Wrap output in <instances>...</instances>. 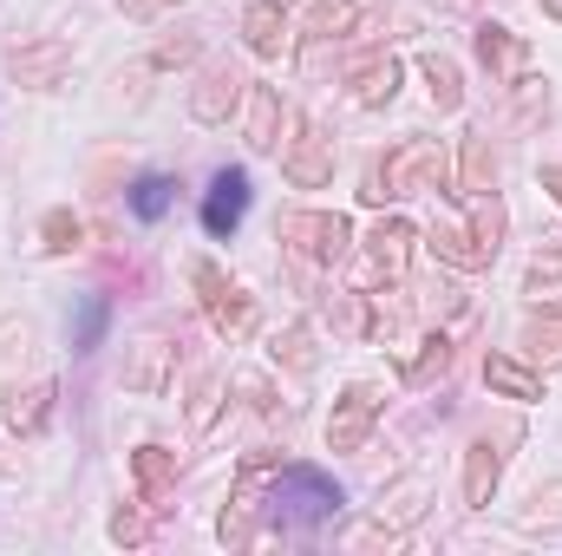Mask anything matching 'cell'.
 <instances>
[{
	"label": "cell",
	"mask_w": 562,
	"mask_h": 556,
	"mask_svg": "<svg viewBox=\"0 0 562 556\" xmlns=\"http://www.w3.org/2000/svg\"><path fill=\"white\" fill-rule=\"evenodd\" d=\"M347 498H340V485L327 478V471H314V465H281L276 471V511L288 524H321V518H334Z\"/></svg>",
	"instance_id": "cell-1"
},
{
	"label": "cell",
	"mask_w": 562,
	"mask_h": 556,
	"mask_svg": "<svg viewBox=\"0 0 562 556\" xmlns=\"http://www.w3.org/2000/svg\"><path fill=\"white\" fill-rule=\"evenodd\" d=\"M276 236L294 243L301 256H314V263H340L353 249V223L347 216H327V210H288L276 223Z\"/></svg>",
	"instance_id": "cell-2"
},
{
	"label": "cell",
	"mask_w": 562,
	"mask_h": 556,
	"mask_svg": "<svg viewBox=\"0 0 562 556\" xmlns=\"http://www.w3.org/2000/svg\"><path fill=\"white\" fill-rule=\"evenodd\" d=\"M190 281L203 288V308H210V321H216V334H229V341H243L249 327H256V301L236 288V281L223 276L216 263H190Z\"/></svg>",
	"instance_id": "cell-3"
},
{
	"label": "cell",
	"mask_w": 562,
	"mask_h": 556,
	"mask_svg": "<svg viewBox=\"0 0 562 556\" xmlns=\"http://www.w3.org/2000/svg\"><path fill=\"white\" fill-rule=\"evenodd\" d=\"M380 387H347L340 393V407H334V419H327V445L334 452H360L367 445V432H373V419H380Z\"/></svg>",
	"instance_id": "cell-4"
},
{
	"label": "cell",
	"mask_w": 562,
	"mask_h": 556,
	"mask_svg": "<svg viewBox=\"0 0 562 556\" xmlns=\"http://www.w3.org/2000/svg\"><path fill=\"white\" fill-rule=\"evenodd\" d=\"M72 66V46L59 40V33H40V40H20L13 46V79L20 86H33V92H46V86H59V73Z\"/></svg>",
	"instance_id": "cell-5"
},
{
	"label": "cell",
	"mask_w": 562,
	"mask_h": 556,
	"mask_svg": "<svg viewBox=\"0 0 562 556\" xmlns=\"http://www.w3.org/2000/svg\"><path fill=\"white\" fill-rule=\"evenodd\" d=\"M243 210H249V170L223 164V170L210 177V197H203V230H210V236H229V230L243 223Z\"/></svg>",
	"instance_id": "cell-6"
},
{
	"label": "cell",
	"mask_w": 562,
	"mask_h": 556,
	"mask_svg": "<svg viewBox=\"0 0 562 556\" xmlns=\"http://www.w3.org/2000/svg\"><path fill=\"white\" fill-rule=\"evenodd\" d=\"M281 170H288V184L321 190V184L334 177V138H327V132H314V125H301V144L281 157Z\"/></svg>",
	"instance_id": "cell-7"
},
{
	"label": "cell",
	"mask_w": 562,
	"mask_h": 556,
	"mask_svg": "<svg viewBox=\"0 0 562 556\" xmlns=\"http://www.w3.org/2000/svg\"><path fill=\"white\" fill-rule=\"evenodd\" d=\"M413 243H419V230H413L406 216H386V223L367 236V269H373V276H406Z\"/></svg>",
	"instance_id": "cell-8"
},
{
	"label": "cell",
	"mask_w": 562,
	"mask_h": 556,
	"mask_svg": "<svg viewBox=\"0 0 562 556\" xmlns=\"http://www.w3.org/2000/svg\"><path fill=\"white\" fill-rule=\"evenodd\" d=\"M243 92H249V86H243V79H236L229 66H216V73H210V79L196 86L190 112H196L203 125H229V112H236V99H243Z\"/></svg>",
	"instance_id": "cell-9"
},
{
	"label": "cell",
	"mask_w": 562,
	"mask_h": 556,
	"mask_svg": "<svg viewBox=\"0 0 562 556\" xmlns=\"http://www.w3.org/2000/svg\"><path fill=\"white\" fill-rule=\"evenodd\" d=\"M243 33H249V53L256 59H281L288 53V13H281L276 0H256L243 13Z\"/></svg>",
	"instance_id": "cell-10"
},
{
	"label": "cell",
	"mask_w": 562,
	"mask_h": 556,
	"mask_svg": "<svg viewBox=\"0 0 562 556\" xmlns=\"http://www.w3.org/2000/svg\"><path fill=\"white\" fill-rule=\"evenodd\" d=\"M497 478H504V452H497L491 438H477V445H471V458H464V504H471V511H484V504H491V491H497Z\"/></svg>",
	"instance_id": "cell-11"
},
{
	"label": "cell",
	"mask_w": 562,
	"mask_h": 556,
	"mask_svg": "<svg viewBox=\"0 0 562 556\" xmlns=\"http://www.w3.org/2000/svg\"><path fill=\"white\" fill-rule=\"evenodd\" d=\"M281 125H288L281 92H276V86H249V144H256V151H276Z\"/></svg>",
	"instance_id": "cell-12"
},
{
	"label": "cell",
	"mask_w": 562,
	"mask_h": 556,
	"mask_svg": "<svg viewBox=\"0 0 562 556\" xmlns=\"http://www.w3.org/2000/svg\"><path fill=\"white\" fill-rule=\"evenodd\" d=\"M353 92H360V105H386V99L400 92V59H393V53L360 59V66H353Z\"/></svg>",
	"instance_id": "cell-13"
},
{
	"label": "cell",
	"mask_w": 562,
	"mask_h": 556,
	"mask_svg": "<svg viewBox=\"0 0 562 556\" xmlns=\"http://www.w3.org/2000/svg\"><path fill=\"white\" fill-rule=\"evenodd\" d=\"M484 380H491L504 400H543V374H530V367L510 360V354H491V360H484Z\"/></svg>",
	"instance_id": "cell-14"
},
{
	"label": "cell",
	"mask_w": 562,
	"mask_h": 556,
	"mask_svg": "<svg viewBox=\"0 0 562 556\" xmlns=\"http://www.w3.org/2000/svg\"><path fill=\"white\" fill-rule=\"evenodd\" d=\"M132 471H138V491L144 504H157L170 485H177V452H164V445H138V458H132Z\"/></svg>",
	"instance_id": "cell-15"
},
{
	"label": "cell",
	"mask_w": 562,
	"mask_h": 556,
	"mask_svg": "<svg viewBox=\"0 0 562 556\" xmlns=\"http://www.w3.org/2000/svg\"><path fill=\"white\" fill-rule=\"evenodd\" d=\"M458 157H464V170H458V197H484V190H491V177H497V157H491V144L471 132V138L458 144Z\"/></svg>",
	"instance_id": "cell-16"
},
{
	"label": "cell",
	"mask_w": 562,
	"mask_h": 556,
	"mask_svg": "<svg viewBox=\"0 0 562 556\" xmlns=\"http://www.w3.org/2000/svg\"><path fill=\"white\" fill-rule=\"evenodd\" d=\"M431 249L451 263V269H464V276H477V269H491V256H484V243L471 236V230H431Z\"/></svg>",
	"instance_id": "cell-17"
},
{
	"label": "cell",
	"mask_w": 562,
	"mask_h": 556,
	"mask_svg": "<svg viewBox=\"0 0 562 556\" xmlns=\"http://www.w3.org/2000/svg\"><path fill=\"white\" fill-rule=\"evenodd\" d=\"M46 413H53V387H46V380H40V387H13V393H7V425H13V432H40Z\"/></svg>",
	"instance_id": "cell-18"
},
{
	"label": "cell",
	"mask_w": 562,
	"mask_h": 556,
	"mask_svg": "<svg viewBox=\"0 0 562 556\" xmlns=\"http://www.w3.org/2000/svg\"><path fill=\"white\" fill-rule=\"evenodd\" d=\"M419 73L431 79V105H438V112H458V105H464V86H458V66H451L445 53H419Z\"/></svg>",
	"instance_id": "cell-19"
},
{
	"label": "cell",
	"mask_w": 562,
	"mask_h": 556,
	"mask_svg": "<svg viewBox=\"0 0 562 556\" xmlns=\"http://www.w3.org/2000/svg\"><path fill=\"white\" fill-rule=\"evenodd\" d=\"M477 59L491 73H517L524 66V40H510V26H477Z\"/></svg>",
	"instance_id": "cell-20"
},
{
	"label": "cell",
	"mask_w": 562,
	"mask_h": 556,
	"mask_svg": "<svg viewBox=\"0 0 562 556\" xmlns=\"http://www.w3.org/2000/svg\"><path fill=\"white\" fill-rule=\"evenodd\" d=\"M471 236H477L484 256L497 263V243H504V203H497V197H477V203H471Z\"/></svg>",
	"instance_id": "cell-21"
},
{
	"label": "cell",
	"mask_w": 562,
	"mask_h": 556,
	"mask_svg": "<svg viewBox=\"0 0 562 556\" xmlns=\"http://www.w3.org/2000/svg\"><path fill=\"white\" fill-rule=\"evenodd\" d=\"M170 197H177L170 177H138V184H132V210H138L144 223H157V216L170 210Z\"/></svg>",
	"instance_id": "cell-22"
},
{
	"label": "cell",
	"mask_w": 562,
	"mask_h": 556,
	"mask_svg": "<svg viewBox=\"0 0 562 556\" xmlns=\"http://www.w3.org/2000/svg\"><path fill=\"white\" fill-rule=\"evenodd\" d=\"M524 347H530L543 367H557V360H562V314H537V321H530V334H524Z\"/></svg>",
	"instance_id": "cell-23"
},
{
	"label": "cell",
	"mask_w": 562,
	"mask_h": 556,
	"mask_svg": "<svg viewBox=\"0 0 562 556\" xmlns=\"http://www.w3.org/2000/svg\"><path fill=\"white\" fill-rule=\"evenodd\" d=\"M340 26H353V0H314L307 7V33L314 40H334Z\"/></svg>",
	"instance_id": "cell-24"
},
{
	"label": "cell",
	"mask_w": 562,
	"mask_h": 556,
	"mask_svg": "<svg viewBox=\"0 0 562 556\" xmlns=\"http://www.w3.org/2000/svg\"><path fill=\"white\" fill-rule=\"evenodd\" d=\"M445 367H451V341H445V334H431V341H425V354H419V360H406L400 374H406L413 387H425V380H431V374H445Z\"/></svg>",
	"instance_id": "cell-25"
},
{
	"label": "cell",
	"mask_w": 562,
	"mask_h": 556,
	"mask_svg": "<svg viewBox=\"0 0 562 556\" xmlns=\"http://www.w3.org/2000/svg\"><path fill=\"white\" fill-rule=\"evenodd\" d=\"M79 243H86V223H79L72 210H53V216H46V249H53V256H72Z\"/></svg>",
	"instance_id": "cell-26"
},
{
	"label": "cell",
	"mask_w": 562,
	"mask_h": 556,
	"mask_svg": "<svg viewBox=\"0 0 562 556\" xmlns=\"http://www.w3.org/2000/svg\"><path fill=\"white\" fill-rule=\"evenodd\" d=\"M276 360H288L294 374H307V367H314V354H307V321H294V327L276 341Z\"/></svg>",
	"instance_id": "cell-27"
},
{
	"label": "cell",
	"mask_w": 562,
	"mask_h": 556,
	"mask_svg": "<svg viewBox=\"0 0 562 556\" xmlns=\"http://www.w3.org/2000/svg\"><path fill=\"white\" fill-rule=\"evenodd\" d=\"M99 334H105V294H92V301H86V314H79V334H72V347H79V354H92V347H99Z\"/></svg>",
	"instance_id": "cell-28"
},
{
	"label": "cell",
	"mask_w": 562,
	"mask_h": 556,
	"mask_svg": "<svg viewBox=\"0 0 562 556\" xmlns=\"http://www.w3.org/2000/svg\"><path fill=\"white\" fill-rule=\"evenodd\" d=\"M157 367H164V341H144L138 367H132V374H125V380H132V387H138V393H150V387H157Z\"/></svg>",
	"instance_id": "cell-29"
},
{
	"label": "cell",
	"mask_w": 562,
	"mask_h": 556,
	"mask_svg": "<svg viewBox=\"0 0 562 556\" xmlns=\"http://www.w3.org/2000/svg\"><path fill=\"white\" fill-rule=\"evenodd\" d=\"M183 59H196V40H164L157 46V66H183Z\"/></svg>",
	"instance_id": "cell-30"
},
{
	"label": "cell",
	"mask_w": 562,
	"mask_h": 556,
	"mask_svg": "<svg viewBox=\"0 0 562 556\" xmlns=\"http://www.w3.org/2000/svg\"><path fill=\"white\" fill-rule=\"evenodd\" d=\"M112 537H119V544H144V518L119 511V518H112Z\"/></svg>",
	"instance_id": "cell-31"
},
{
	"label": "cell",
	"mask_w": 562,
	"mask_h": 556,
	"mask_svg": "<svg viewBox=\"0 0 562 556\" xmlns=\"http://www.w3.org/2000/svg\"><path fill=\"white\" fill-rule=\"evenodd\" d=\"M210 413H216V380H203V387H196V407H190L196 425H210Z\"/></svg>",
	"instance_id": "cell-32"
},
{
	"label": "cell",
	"mask_w": 562,
	"mask_h": 556,
	"mask_svg": "<svg viewBox=\"0 0 562 556\" xmlns=\"http://www.w3.org/2000/svg\"><path fill=\"white\" fill-rule=\"evenodd\" d=\"M543 190L562 203V164H543Z\"/></svg>",
	"instance_id": "cell-33"
},
{
	"label": "cell",
	"mask_w": 562,
	"mask_h": 556,
	"mask_svg": "<svg viewBox=\"0 0 562 556\" xmlns=\"http://www.w3.org/2000/svg\"><path fill=\"white\" fill-rule=\"evenodd\" d=\"M119 7H125V13H144V20H150V13H157V7H170V0H119Z\"/></svg>",
	"instance_id": "cell-34"
},
{
	"label": "cell",
	"mask_w": 562,
	"mask_h": 556,
	"mask_svg": "<svg viewBox=\"0 0 562 556\" xmlns=\"http://www.w3.org/2000/svg\"><path fill=\"white\" fill-rule=\"evenodd\" d=\"M543 13H550V20H562V0H543Z\"/></svg>",
	"instance_id": "cell-35"
}]
</instances>
